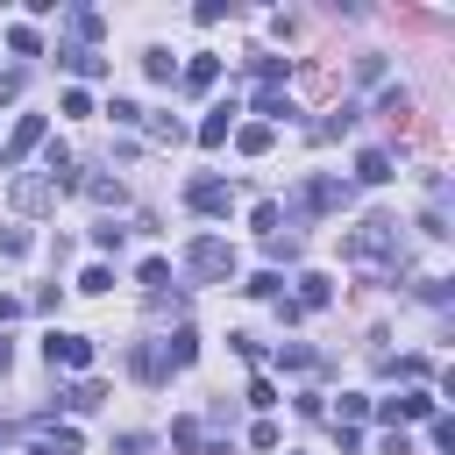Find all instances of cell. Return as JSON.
Listing matches in <instances>:
<instances>
[{
  "instance_id": "25",
  "label": "cell",
  "mask_w": 455,
  "mask_h": 455,
  "mask_svg": "<svg viewBox=\"0 0 455 455\" xmlns=\"http://www.w3.org/2000/svg\"><path fill=\"white\" fill-rule=\"evenodd\" d=\"M142 71H149L156 85H171V78H178V57H171V50H149V57H142Z\"/></svg>"
},
{
  "instance_id": "4",
  "label": "cell",
  "mask_w": 455,
  "mask_h": 455,
  "mask_svg": "<svg viewBox=\"0 0 455 455\" xmlns=\"http://www.w3.org/2000/svg\"><path fill=\"white\" fill-rule=\"evenodd\" d=\"M43 363H50V370H92V341L50 327V334H43Z\"/></svg>"
},
{
  "instance_id": "11",
  "label": "cell",
  "mask_w": 455,
  "mask_h": 455,
  "mask_svg": "<svg viewBox=\"0 0 455 455\" xmlns=\"http://www.w3.org/2000/svg\"><path fill=\"white\" fill-rule=\"evenodd\" d=\"M64 21H71V36H78V50H92V43L107 36V14H92V7H71Z\"/></svg>"
},
{
  "instance_id": "15",
  "label": "cell",
  "mask_w": 455,
  "mask_h": 455,
  "mask_svg": "<svg viewBox=\"0 0 455 455\" xmlns=\"http://www.w3.org/2000/svg\"><path fill=\"white\" fill-rule=\"evenodd\" d=\"M100 398H107V384H100V377H78L71 391H57V405H71V412H92Z\"/></svg>"
},
{
  "instance_id": "33",
  "label": "cell",
  "mask_w": 455,
  "mask_h": 455,
  "mask_svg": "<svg viewBox=\"0 0 455 455\" xmlns=\"http://www.w3.org/2000/svg\"><path fill=\"white\" fill-rule=\"evenodd\" d=\"M249 71H256L263 85H277V78H284V57H249Z\"/></svg>"
},
{
  "instance_id": "37",
  "label": "cell",
  "mask_w": 455,
  "mask_h": 455,
  "mask_svg": "<svg viewBox=\"0 0 455 455\" xmlns=\"http://www.w3.org/2000/svg\"><path fill=\"white\" fill-rule=\"evenodd\" d=\"M149 135H156V142H178V135H185V121H171V114H156V121H149Z\"/></svg>"
},
{
  "instance_id": "5",
  "label": "cell",
  "mask_w": 455,
  "mask_h": 455,
  "mask_svg": "<svg viewBox=\"0 0 455 455\" xmlns=\"http://www.w3.org/2000/svg\"><path fill=\"white\" fill-rule=\"evenodd\" d=\"M57 199H64V185H57L50 171H43V178H14V213H50Z\"/></svg>"
},
{
  "instance_id": "30",
  "label": "cell",
  "mask_w": 455,
  "mask_h": 455,
  "mask_svg": "<svg viewBox=\"0 0 455 455\" xmlns=\"http://www.w3.org/2000/svg\"><path fill=\"white\" fill-rule=\"evenodd\" d=\"M114 455H156V441H149V434H135V427H128V434H114Z\"/></svg>"
},
{
  "instance_id": "36",
  "label": "cell",
  "mask_w": 455,
  "mask_h": 455,
  "mask_svg": "<svg viewBox=\"0 0 455 455\" xmlns=\"http://www.w3.org/2000/svg\"><path fill=\"white\" fill-rule=\"evenodd\" d=\"M107 114H114L121 128H135V121H142V107H135V100H107Z\"/></svg>"
},
{
  "instance_id": "40",
  "label": "cell",
  "mask_w": 455,
  "mask_h": 455,
  "mask_svg": "<svg viewBox=\"0 0 455 455\" xmlns=\"http://www.w3.org/2000/svg\"><path fill=\"white\" fill-rule=\"evenodd\" d=\"M384 455H412V441H405V434H391V441H384Z\"/></svg>"
},
{
  "instance_id": "23",
  "label": "cell",
  "mask_w": 455,
  "mask_h": 455,
  "mask_svg": "<svg viewBox=\"0 0 455 455\" xmlns=\"http://www.w3.org/2000/svg\"><path fill=\"white\" fill-rule=\"evenodd\" d=\"M355 419H370V398H363V391H341V405H334V427H355Z\"/></svg>"
},
{
  "instance_id": "32",
  "label": "cell",
  "mask_w": 455,
  "mask_h": 455,
  "mask_svg": "<svg viewBox=\"0 0 455 455\" xmlns=\"http://www.w3.org/2000/svg\"><path fill=\"white\" fill-rule=\"evenodd\" d=\"M277 363H284V370H313L320 355H313V348H299V341H284V348H277Z\"/></svg>"
},
{
  "instance_id": "29",
  "label": "cell",
  "mask_w": 455,
  "mask_h": 455,
  "mask_svg": "<svg viewBox=\"0 0 455 455\" xmlns=\"http://www.w3.org/2000/svg\"><path fill=\"white\" fill-rule=\"evenodd\" d=\"M78 291H114V270H107V263H85V270H78Z\"/></svg>"
},
{
  "instance_id": "19",
  "label": "cell",
  "mask_w": 455,
  "mask_h": 455,
  "mask_svg": "<svg viewBox=\"0 0 455 455\" xmlns=\"http://www.w3.org/2000/svg\"><path fill=\"white\" fill-rule=\"evenodd\" d=\"M213 78H220V57H206V50H199V57L185 64V85H192V92H206Z\"/></svg>"
},
{
  "instance_id": "27",
  "label": "cell",
  "mask_w": 455,
  "mask_h": 455,
  "mask_svg": "<svg viewBox=\"0 0 455 455\" xmlns=\"http://www.w3.org/2000/svg\"><path fill=\"white\" fill-rule=\"evenodd\" d=\"M377 114H391V121H405V114H412V92H405V85H391V92L377 100Z\"/></svg>"
},
{
  "instance_id": "31",
  "label": "cell",
  "mask_w": 455,
  "mask_h": 455,
  "mask_svg": "<svg viewBox=\"0 0 455 455\" xmlns=\"http://www.w3.org/2000/svg\"><path fill=\"white\" fill-rule=\"evenodd\" d=\"M135 277H142V284H149V291H164V284H171V263H164V256H149V263H142V270H135Z\"/></svg>"
},
{
  "instance_id": "34",
  "label": "cell",
  "mask_w": 455,
  "mask_h": 455,
  "mask_svg": "<svg viewBox=\"0 0 455 455\" xmlns=\"http://www.w3.org/2000/svg\"><path fill=\"white\" fill-rule=\"evenodd\" d=\"M121 242H128V228H114V220H100V228H92V249H121Z\"/></svg>"
},
{
  "instance_id": "41",
  "label": "cell",
  "mask_w": 455,
  "mask_h": 455,
  "mask_svg": "<svg viewBox=\"0 0 455 455\" xmlns=\"http://www.w3.org/2000/svg\"><path fill=\"white\" fill-rule=\"evenodd\" d=\"M28 455H57V448H50V441H43V434H36V441H28Z\"/></svg>"
},
{
  "instance_id": "24",
  "label": "cell",
  "mask_w": 455,
  "mask_h": 455,
  "mask_svg": "<svg viewBox=\"0 0 455 455\" xmlns=\"http://www.w3.org/2000/svg\"><path fill=\"white\" fill-rule=\"evenodd\" d=\"M7 43H14V57H43V36H36L28 21H14V28H7Z\"/></svg>"
},
{
  "instance_id": "38",
  "label": "cell",
  "mask_w": 455,
  "mask_h": 455,
  "mask_svg": "<svg viewBox=\"0 0 455 455\" xmlns=\"http://www.w3.org/2000/svg\"><path fill=\"white\" fill-rule=\"evenodd\" d=\"M7 100H21V71H0V107Z\"/></svg>"
},
{
  "instance_id": "21",
  "label": "cell",
  "mask_w": 455,
  "mask_h": 455,
  "mask_svg": "<svg viewBox=\"0 0 455 455\" xmlns=\"http://www.w3.org/2000/svg\"><path fill=\"white\" fill-rule=\"evenodd\" d=\"M355 178H363V185H384V178H391V156H384V149H363V156H355Z\"/></svg>"
},
{
  "instance_id": "14",
  "label": "cell",
  "mask_w": 455,
  "mask_h": 455,
  "mask_svg": "<svg viewBox=\"0 0 455 455\" xmlns=\"http://www.w3.org/2000/svg\"><path fill=\"white\" fill-rule=\"evenodd\" d=\"M135 377H142V384H164V377H171V363H164V341H142V348H135Z\"/></svg>"
},
{
  "instance_id": "28",
  "label": "cell",
  "mask_w": 455,
  "mask_h": 455,
  "mask_svg": "<svg viewBox=\"0 0 455 455\" xmlns=\"http://www.w3.org/2000/svg\"><path fill=\"white\" fill-rule=\"evenodd\" d=\"M263 256H270V263H291V256H299V235H263Z\"/></svg>"
},
{
  "instance_id": "12",
  "label": "cell",
  "mask_w": 455,
  "mask_h": 455,
  "mask_svg": "<svg viewBox=\"0 0 455 455\" xmlns=\"http://www.w3.org/2000/svg\"><path fill=\"white\" fill-rule=\"evenodd\" d=\"M235 114H242L235 100H228V107H213V114L199 121V142H206V149H220V142H228V128H235Z\"/></svg>"
},
{
  "instance_id": "16",
  "label": "cell",
  "mask_w": 455,
  "mask_h": 455,
  "mask_svg": "<svg viewBox=\"0 0 455 455\" xmlns=\"http://www.w3.org/2000/svg\"><path fill=\"white\" fill-rule=\"evenodd\" d=\"M171 448L178 455H206V427L199 419H171Z\"/></svg>"
},
{
  "instance_id": "8",
  "label": "cell",
  "mask_w": 455,
  "mask_h": 455,
  "mask_svg": "<svg viewBox=\"0 0 455 455\" xmlns=\"http://www.w3.org/2000/svg\"><path fill=\"white\" fill-rule=\"evenodd\" d=\"M43 135H50V121H43V114H21V121H14V135H7V149H0V171H14Z\"/></svg>"
},
{
  "instance_id": "10",
  "label": "cell",
  "mask_w": 455,
  "mask_h": 455,
  "mask_svg": "<svg viewBox=\"0 0 455 455\" xmlns=\"http://www.w3.org/2000/svg\"><path fill=\"white\" fill-rule=\"evenodd\" d=\"M256 114H263V128H277V121H291L299 107H291V92H284V85H263V92H256Z\"/></svg>"
},
{
  "instance_id": "3",
  "label": "cell",
  "mask_w": 455,
  "mask_h": 455,
  "mask_svg": "<svg viewBox=\"0 0 455 455\" xmlns=\"http://www.w3.org/2000/svg\"><path fill=\"white\" fill-rule=\"evenodd\" d=\"M348 199H355V185H348V178H327V171H320V178H306V185H299L291 213H341Z\"/></svg>"
},
{
  "instance_id": "35",
  "label": "cell",
  "mask_w": 455,
  "mask_h": 455,
  "mask_svg": "<svg viewBox=\"0 0 455 455\" xmlns=\"http://www.w3.org/2000/svg\"><path fill=\"white\" fill-rule=\"evenodd\" d=\"M355 78H363V85H377V78H384V57H377V50H370V57H355Z\"/></svg>"
},
{
  "instance_id": "9",
  "label": "cell",
  "mask_w": 455,
  "mask_h": 455,
  "mask_svg": "<svg viewBox=\"0 0 455 455\" xmlns=\"http://www.w3.org/2000/svg\"><path fill=\"white\" fill-rule=\"evenodd\" d=\"M299 313H320V306H334V277H320V270H306L299 277V299H291Z\"/></svg>"
},
{
  "instance_id": "1",
  "label": "cell",
  "mask_w": 455,
  "mask_h": 455,
  "mask_svg": "<svg viewBox=\"0 0 455 455\" xmlns=\"http://www.w3.org/2000/svg\"><path fill=\"white\" fill-rule=\"evenodd\" d=\"M398 249H405V235H398V220L391 213H370L363 228H348V242H341V256L348 263H363V270H377V277H391L398 270Z\"/></svg>"
},
{
  "instance_id": "6",
  "label": "cell",
  "mask_w": 455,
  "mask_h": 455,
  "mask_svg": "<svg viewBox=\"0 0 455 455\" xmlns=\"http://www.w3.org/2000/svg\"><path fill=\"white\" fill-rule=\"evenodd\" d=\"M185 206H192V213H213V220H220V213L235 206V185H228V178H192V185H185Z\"/></svg>"
},
{
  "instance_id": "20",
  "label": "cell",
  "mask_w": 455,
  "mask_h": 455,
  "mask_svg": "<svg viewBox=\"0 0 455 455\" xmlns=\"http://www.w3.org/2000/svg\"><path fill=\"white\" fill-rule=\"evenodd\" d=\"M355 128V107H334L327 121H313V142H334V135H348Z\"/></svg>"
},
{
  "instance_id": "17",
  "label": "cell",
  "mask_w": 455,
  "mask_h": 455,
  "mask_svg": "<svg viewBox=\"0 0 455 455\" xmlns=\"http://www.w3.org/2000/svg\"><path fill=\"white\" fill-rule=\"evenodd\" d=\"M235 142H242V156H263V149L277 142V128H263V121H242V128H235Z\"/></svg>"
},
{
  "instance_id": "2",
  "label": "cell",
  "mask_w": 455,
  "mask_h": 455,
  "mask_svg": "<svg viewBox=\"0 0 455 455\" xmlns=\"http://www.w3.org/2000/svg\"><path fill=\"white\" fill-rule=\"evenodd\" d=\"M185 270H192V277H206V284H228V277H235V242H220V235L185 242Z\"/></svg>"
},
{
  "instance_id": "13",
  "label": "cell",
  "mask_w": 455,
  "mask_h": 455,
  "mask_svg": "<svg viewBox=\"0 0 455 455\" xmlns=\"http://www.w3.org/2000/svg\"><path fill=\"white\" fill-rule=\"evenodd\" d=\"M192 355H199V334H192V327L164 334V363H171V370H192Z\"/></svg>"
},
{
  "instance_id": "22",
  "label": "cell",
  "mask_w": 455,
  "mask_h": 455,
  "mask_svg": "<svg viewBox=\"0 0 455 455\" xmlns=\"http://www.w3.org/2000/svg\"><path fill=\"white\" fill-rule=\"evenodd\" d=\"M78 185H85V199H92V206H121V199H128V192H121V178H78Z\"/></svg>"
},
{
  "instance_id": "7",
  "label": "cell",
  "mask_w": 455,
  "mask_h": 455,
  "mask_svg": "<svg viewBox=\"0 0 455 455\" xmlns=\"http://www.w3.org/2000/svg\"><path fill=\"white\" fill-rule=\"evenodd\" d=\"M377 419H391V434L405 419H434V391H398V398H377Z\"/></svg>"
},
{
  "instance_id": "26",
  "label": "cell",
  "mask_w": 455,
  "mask_h": 455,
  "mask_svg": "<svg viewBox=\"0 0 455 455\" xmlns=\"http://www.w3.org/2000/svg\"><path fill=\"white\" fill-rule=\"evenodd\" d=\"M242 291H249V299H284V277H277V270H256Z\"/></svg>"
},
{
  "instance_id": "18",
  "label": "cell",
  "mask_w": 455,
  "mask_h": 455,
  "mask_svg": "<svg viewBox=\"0 0 455 455\" xmlns=\"http://www.w3.org/2000/svg\"><path fill=\"white\" fill-rule=\"evenodd\" d=\"M57 57H64V71H78V78H100V71H107L100 50H57Z\"/></svg>"
},
{
  "instance_id": "39",
  "label": "cell",
  "mask_w": 455,
  "mask_h": 455,
  "mask_svg": "<svg viewBox=\"0 0 455 455\" xmlns=\"http://www.w3.org/2000/svg\"><path fill=\"white\" fill-rule=\"evenodd\" d=\"M7 320H21V299H14V291H0V327H7Z\"/></svg>"
}]
</instances>
